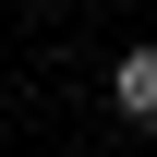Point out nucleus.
<instances>
[{
	"label": "nucleus",
	"instance_id": "1",
	"mask_svg": "<svg viewBox=\"0 0 157 157\" xmlns=\"http://www.w3.org/2000/svg\"><path fill=\"white\" fill-rule=\"evenodd\" d=\"M109 97H121V121H145V133H157V48L121 60V73H109Z\"/></svg>",
	"mask_w": 157,
	"mask_h": 157
}]
</instances>
